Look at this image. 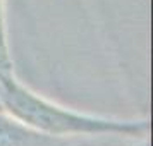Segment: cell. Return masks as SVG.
Instances as JSON below:
<instances>
[{
  "instance_id": "obj_2",
  "label": "cell",
  "mask_w": 153,
  "mask_h": 146,
  "mask_svg": "<svg viewBox=\"0 0 153 146\" xmlns=\"http://www.w3.org/2000/svg\"><path fill=\"white\" fill-rule=\"evenodd\" d=\"M52 139L33 131L7 112H0V146H48Z\"/></svg>"
},
{
  "instance_id": "obj_4",
  "label": "cell",
  "mask_w": 153,
  "mask_h": 146,
  "mask_svg": "<svg viewBox=\"0 0 153 146\" xmlns=\"http://www.w3.org/2000/svg\"><path fill=\"white\" fill-rule=\"evenodd\" d=\"M2 79H0V112H4V103H2Z\"/></svg>"
},
{
  "instance_id": "obj_3",
  "label": "cell",
  "mask_w": 153,
  "mask_h": 146,
  "mask_svg": "<svg viewBox=\"0 0 153 146\" xmlns=\"http://www.w3.org/2000/svg\"><path fill=\"white\" fill-rule=\"evenodd\" d=\"M14 76V62L10 57L5 31V16H4V0H0V79Z\"/></svg>"
},
{
  "instance_id": "obj_1",
  "label": "cell",
  "mask_w": 153,
  "mask_h": 146,
  "mask_svg": "<svg viewBox=\"0 0 153 146\" xmlns=\"http://www.w3.org/2000/svg\"><path fill=\"white\" fill-rule=\"evenodd\" d=\"M4 112L17 119L33 131L50 136H126L143 138L150 132L148 119H114L90 115L65 108L31 91L17 79L9 76L2 79Z\"/></svg>"
}]
</instances>
